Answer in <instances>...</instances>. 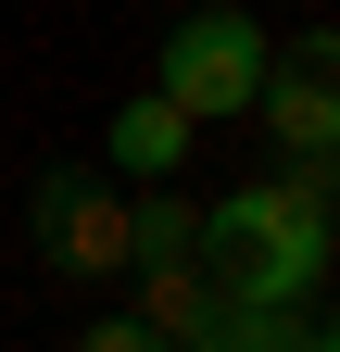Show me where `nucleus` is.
Returning <instances> with one entry per match:
<instances>
[{"instance_id": "39448f33", "label": "nucleus", "mask_w": 340, "mask_h": 352, "mask_svg": "<svg viewBox=\"0 0 340 352\" xmlns=\"http://www.w3.org/2000/svg\"><path fill=\"white\" fill-rule=\"evenodd\" d=\"M315 340V302H215L177 352H303Z\"/></svg>"}, {"instance_id": "6e6552de", "label": "nucleus", "mask_w": 340, "mask_h": 352, "mask_svg": "<svg viewBox=\"0 0 340 352\" xmlns=\"http://www.w3.org/2000/svg\"><path fill=\"white\" fill-rule=\"evenodd\" d=\"M76 352H164V340H151V327H139V315H101V327H89V340H76Z\"/></svg>"}, {"instance_id": "423d86ee", "label": "nucleus", "mask_w": 340, "mask_h": 352, "mask_svg": "<svg viewBox=\"0 0 340 352\" xmlns=\"http://www.w3.org/2000/svg\"><path fill=\"white\" fill-rule=\"evenodd\" d=\"M189 139H202V126H189L177 101H164V88L114 113V164H126V176H177V164H189Z\"/></svg>"}, {"instance_id": "f257e3e1", "label": "nucleus", "mask_w": 340, "mask_h": 352, "mask_svg": "<svg viewBox=\"0 0 340 352\" xmlns=\"http://www.w3.org/2000/svg\"><path fill=\"white\" fill-rule=\"evenodd\" d=\"M189 264L215 302H315L328 289V151H303L290 176H252L189 227Z\"/></svg>"}, {"instance_id": "0eeeda50", "label": "nucleus", "mask_w": 340, "mask_h": 352, "mask_svg": "<svg viewBox=\"0 0 340 352\" xmlns=\"http://www.w3.org/2000/svg\"><path fill=\"white\" fill-rule=\"evenodd\" d=\"M189 227L202 214L177 201V176H151V201H126V264H189Z\"/></svg>"}, {"instance_id": "1a4fd4ad", "label": "nucleus", "mask_w": 340, "mask_h": 352, "mask_svg": "<svg viewBox=\"0 0 340 352\" xmlns=\"http://www.w3.org/2000/svg\"><path fill=\"white\" fill-rule=\"evenodd\" d=\"M303 352H328V327H315V340H303Z\"/></svg>"}, {"instance_id": "7ed1b4c3", "label": "nucleus", "mask_w": 340, "mask_h": 352, "mask_svg": "<svg viewBox=\"0 0 340 352\" xmlns=\"http://www.w3.org/2000/svg\"><path fill=\"white\" fill-rule=\"evenodd\" d=\"M38 264H63V277H114L126 264V201L101 176H51L38 189Z\"/></svg>"}, {"instance_id": "f03ea898", "label": "nucleus", "mask_w": 340, "mask_h": 352, "mask_svg": "<svg viewBox=\"0 0 340 352\" xmlns=\"http://www.w3.org/2000/svg\"><path fill=\"white\" fill-rule=\"evenodd\" d=\"M252 88H265V13H189L164 38V101L189 126L215 113H252Z\"/></svg>"}, {"instance_id": "20e7f679", "label": "nucleus", "mask_w": 340, "mask_h": 352, "mask_svg": "<svg viewBox=\"0 0 340 352\" xmlns=\"http://www.w3.org/2000/svg\"><path fill=\"white\" fill-rule=\"evenodd\" d=\"M252 113H265L290 151H328V139H340V101H328V38H290V51H265Z\"/></svg>"}]
</instances>
